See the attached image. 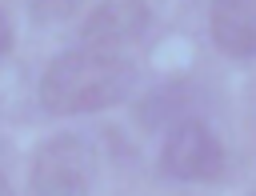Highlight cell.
I'll return each mask as SVG.
<instances>
[{
  "instance_id": "cell-3",
  "label": "cell",
  "mask_w": 256,
  "mask_h": 196,
  "mask_svg": "<svg viewBox=\"0 0 256 196\" xmlns=\"http://www.w3.org/2000/svg\"><path fill=\"white\" fill-rule=\"evenodd\" d=\"M228 156L220 136L200 120V116H184L168 128L164 148H160V168L176 180H216L224 172Z\"/></svg>"
},
{
  "instance_id": "cell-7",
  "label": "cell",
  "mask_w": 256,
  "mask_h": 196,
  "mask_svg": "<svg viewBox=\"0 0 256 196\" xmlns=\"http://www.w3.org/2000/svg\"><path fill=\"white\" fill-rule=\"evenodd\" d=\"M80 4H84V0H28V12H32V20H40V24H56V20H68Z\"/></svg>"
},
{
  "instance_id": "cell-2",
  "label": "cell",
  "mask_w": 256,
  "mask_h": 196,
  "mask_svg": "<svg viewBox=\"0 0 256 196\" xmlns=\"http://www.w3.org/2000/svg\"><path fill=\"white\" fill-rule=\"evenodd\" d=\"M96 176V156L80 136H52L36 148L28 188L32 196H88Z\"/></svg>"
},
{
  "instance_id": "cell-6",
  "label": "cell",
  "mask_w": 256,
  "mask_h": 196,
  "mask_svg": "<svg viewBox=\"0 0 256 196\" xmlns=\"http://www.w3.org/2000/svg\"><path fill=\"white\" fill-rule=\"evenodd\" d=\"M192 108V88L188 84H168V88H160V92H152L148 100H144V108H140V120L144 124H152V128H172L176 120H184V116H192L188 112Z\"/></svg>"
},
{
  "instance_id": "cell-9",
  "label": "cell",
  "mask_w": 256,
  "mask_h": 196,
  "mask_svg": "<svg viewBox=\"0 0 256 196\" xmlns=\"http://www.w3.org/2000/svg\"><path fill=\"white\" fill-rule=\"evenodd\" d=\"M0 196H12V188H8V176L0 172Z\"/></svg>"
},
{
  "instance_id": "cell-1",
  "label": "cell",
  "mask_w": 256,
  "mask_h": 196,
  "mask_svg": "<svg viewBox=\"0 0 256 196\" xmlns=\"http://www.w3.org/2000/svg\"><path fill=\"white\" fill-rule=\"evenodd\" d=\"M136 80V64L124 52L80 44L56 56L40 76V104L52 116H80L120 104Z\"/></svg>"
},
{
  "instance_id": "cell-5",
  "label": "cell",
  "mask_w": 256,
  "mask_h": 196,
  "mask_svg": "<svg viewBox=\"0 0 256 196\" xmlns=\"http://www.w3.org/2000/svg\"><path fill=\"white\" fill-rule=\"evenodd\" d=\"M208 28L220 52L236 60L256 56V0H212Z\"/></svg>"
},
{
  "instance_id": "cell-4",
  "label": "cell",
  "mask_w": 256,
  "mask_h": 196,
  "mask_svg": "<svg viewBox=\"0 0 256 196\" xmlns=\"http://www.w3.org/2000/svg\"><path fill=\"white\" fill-rule=\"evenodd\" d=\"M152 24V8L148 0H104L92 8V16L80 28V44L92 48H108V52H124L128 44L144 40Z\"/></svg>"
},
{
  "instance_id": "cell-8",
  "label": "cell",
  "mask_w": 256,
  "mask_h": 196,
  "mask_svg": "<svg viewBox=\"0 0 256 196\" xmlns=\"http://www.w3.org/2000/svg\"><path fill=\"white\" fill-rule=\"evenodd\" d=\"M12 48V24H8V16L0 12V56Z\"/></svg>"
}]
</instances>
